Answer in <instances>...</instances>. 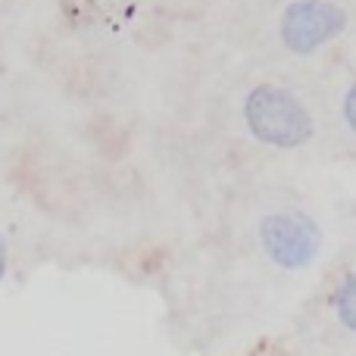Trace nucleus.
<instances>
[{
	"instance_id": "423d86ee",
	"label": "nucleus",
	"mask_w": 356,
	"mask_h": 356,
	"mask_svg": "<svg viewBox=\"0 0 356 356\" xmlns=\"http://www.w3.org/2000/svg\"><path fill=\"white\" fill-rule=\"evenodd\" d=\"M3 272H6V247L0 241V278H3Z\"/></svg>"
},
{
	"instance_id": "f257e3e1",
	"label": "nucleus",
	"mask_w": 356,
	"mask_h": 356,
	"mask_svg": "<svg viewBox=\"0 0 356 356\" xmlns=\"http://www.w3.org/2000/svg\"><path fill=\"white\" fill-rule=\"evenodd\" d=\"M244 119L257 141L282 150L300 147L313 138V116L307 113V106L294 94L275 85H263L250 91L244 104Z\"/></svg>"
},
{
	"instance_id": "20e7f679",
	"label": "nucleus",
	"mask_w": 356,
	"mask_h": 356,
	"mask_svg": "<svg viewBox=\"0 0 356 356\" xmlns=\"http://www.w3.org/2000/svg\"><path fill=\"white\" fill-rule=\"evenodd\" d=\"M334 307H338V319L344 322L350 332H356V275H350V278H347V282L338 288Z\"/></svg>"
},
{
	"instance_id": "7ed1b4c3",
	"label": "nucleus",
	"mask_w": 356,
	"mask_h": 356,
	"mask_svg": "<svg viewBox=\"0 0 356 356\" xmlns=\"http://www.w3.org/2000/svg\"><path fill=\"white\" fill-rule=\"evenodd\" d=\"M347 16L338 3L328 0H297L284 10L282 38L294 54H313L344 29Z\"/></svg>"
},
{
	"instance_id": "f03ea898",
	"label": "nucleus",
	"mask_w": 356,
	"mask_h": 356,
	"mask_svg": "<svg viewBox=\"0 0 356 356\" xmlns=\"http://www.w3.org/2000/svg\"><path fill=\"white\" fill-rule=\"evenodd\" d=\"M259 241L282 269H307L322 247V232L303 213H272L259 222Z\"/></svg>"
},
{
	"instance_id": "39448f33",
	"label": "nucleus",
	"mask_w": 356,
	"mask_h": 356,
	"mask_svg": "<svg viewBox=\"0 0 356 356\" xmlns=\"http://www.w3.org/2000/svg\"><path fill=\"white\" fill-rule=\"evenodd\" d=\"M344 116H347V122H350V129L356 131V85L350 88V94H347V100H344Z\"/></svg>"
}]
</instances>
